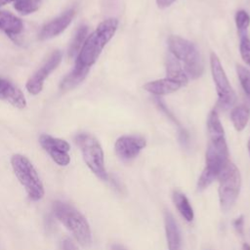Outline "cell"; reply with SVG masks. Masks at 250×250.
I'll list each match as a JSON object with an SVG mask.
<instances>
[{
  "instance_id": "1",
  "label": "cell",
  "mask_w": 250,
  "mask_h": 250,
  "mask_svg": "<svg viewBox=\"0 0 250 250\" xmlns=\"http://www.w3.org/2000/svg\"><path fill=\"white\" fill-rule=\"evenodd\" d=\"M118 27V20L116 18H108L96 27V29L87 36L79 54L77 55L76 62L91 67L99 59L102 51L105 45L114 36Z\"/></svg>"
},
{
  "instance_id": "2",
  "label": "cell",
  "mask_w": 250,
  "mask_h": 250,
  "mask_svg": "<svg viewBox=\"0 0 250 250\" xmlns=\"http://www.w3.org/2000/svg\"><path fill=\"white\" fill-rule=\"evenodd\" d=\"M167 45L169 53L182 63L188 79H196L203 74L202 57L191 41L178 35H170L167 39Z\"/></svg>"
},
{
  "instance_id": "3",
  "label": "cell",
  "mask_w": 250,
  "mask_h": 250,
  "mask_svg": "<svg viewBox=\"0 0 250 250\" xmlns=\"http://www.w3.org/2000/svg\"><path fill=\"white\" fill-rule=\"evenodd\" d=\"M229 161L226 139L210 141L205 154V168L199 177L197 188L202 190L218 179L225 165Z\"/></svg>"
},
{
  "instance_id": "4",
  "label": "cell",
  "mask_w": 250,
  "mask_h": 250,
  "mask_svg": "<svg viewBox=\"0 0 250 250\" xmlns=\"http://www.w3.org/2000/svg\"><path fill=\"white\" fill-rule=\"evenodd\" d=\"M54 212L56 217L72 233L75 239L84 247L92 242V235L89 224L85 217L73 206L56 201L54 203Z\"/></svg>"
},
{
  "instance_id": "5",
  "label": "cell",
  "mask_w": 250,
  "mask_h": 250,
  "mask_svg": "<svg viewBox=\"0 0 250 250\" xmlns=\"http://www.w3.org/2000/svg\"><path fill=\"white\" fill-rule=\"evenodd\" d=\"M14 173L33 201L40 200L44 195L43 184L30 160L21 155L14 154L11 158Z\"/></svg>"
},
{
  "instance_id": "6",
  "label": "cell",
  "mask_w": 250,
  "mask_h": 250,
  "mask_svg": "<svg viewBox=\"0 0 250 250\" xmlns=\"http://www.w3.org/2000/svg\"><path fill=\"white\" fill-rule=\"evenodd\" d=\"M75 143L79 146L83 159L89 169L101 180H107L104 151L99 141L88 133H81L75 137Z\"/></svg>"
},
{
  "instance_id": "7",
  "label": "cell",
  "mask_w": 250,
  "mask_h": 250,
  "mask_svg": "<svg viewBox=\"0 0 250 250\" xmlns=\"http://www.w3.org/2000/svg\"><path fill=\"white\" fill-rule=\"evenodd\" d=\"M218 180L221 208L228 211L235 203L240 191L241 177L239 170L232 162L229 161L218 176Z\"/></svg>"
},
{
  "instance_id": "8",
  "label": "cell",
  "mask_w": 250,
  "mask_h": 250,
  "mask_svg": "<svg viewBox=\"0 0 250 250\" xmlns=\"http://www.w3.org/2000/svg\"><path fill=\"white\" fill-rule=\"evenodd\" d=\"M210 68L218 94V106L224 110L233 107L236 103V95L229 82L218 56L215 53H211L210 55Z\"/></svg>"
},
{
  "instance_id": "9",
  "label": "cell",
  "mask_w": 250,
  "mask_h": 250,
  "mask_svg": "<svg viewBox=\"0 0 250 250\" xmlns=\"http://www.w3.org/2000/svg\"><path fill=\"white\" fill-rule=\"evenodd\" d=\"M62 59V54L59 50L53 52L50 55L45 62L27 80L25 87L29 94L38 95L42 91L46 78L50 75L52 71H54L59 66Z\"/></svg>"
},
{
  "instance_id": "10",
  "label": "cell",
  "mask_w": 250,
  "mask_h": 250,
  "mask_svg": "<svg viewBox=\"0 0 250 250\" xmlns=\"http://www.w3.org/2000/svg\"><path fill=\"white\" fill-rule=\"evenodd\" d=\"M39 143L58 165L66 166L70 162V156L68 154L70 146L66 141L42 134L39 137Z\"/></svg>"
},
{
  "instance_id": "11",
  "label": "cell",
  "mask_w": 250,
  "mask_h": 250,
  "mask_svg": "<svg viewBox=\"0 0 250 250\" xmlns=\"http://www.w3.org/2000/svg\"><path fill=\"white\" fill-rule=\"evenodd\" d=\"M146 142L144 138L133 135L119 137L114 145L117 156L123 161H130L137 157L140 151L146 146Z\"/></svg>"
},
{
  "instance_id": "12",
  "label": "cell",
  "mask_w": 250,
  "mask_h": 250,
  "mask_svg": "<svg viewBox=\"0 0 250 250\" xmlns=\"http://www.w3.org/2000/svg\"><path fill=\"white\" fill-rule=\"evenodd\" d=\"M76 14V8L71 7L61 14L56 19L52 20L48 23H46L40 30L38 34V38L40 40H48L54 38L61 34L62 31L66 29V27L71 23L74 16Z\"/></svg>"
},
{
  "instance_id": "13",
  "label": "cell",
  "mask_w": 250,
  "mask_h": 250,
  "mask_svg": "<svg viewBox=\"0 0 250 250\" xmlns=\"http://www.w3.org/2000/svg\"><path fill=\"white\" fill-rule=\"evenodd\" d=\"M0 100L11 104L17 108H24L26 106V100L20 88L2 78H0Z\"/></svg>"
},
{
  "instance_id": "14",
  "label": "cell",
  "mask_w": 250,
  "mask_h": 250,
  "mask_svg": "<svg viewBox=\"0 0 250 250\" xmlns=\"http://www.w3.org/2000/svg\"><path fill=\"white\" fill-rule=\"evenodd\" d=\"M181 87H183V86L180 83L173 81L167 77L149 81L143 86V88L146 92H148L152 95H155V96L169 95L171 93L178 91Z\"/></svg>"
},
{
  "instance_id": "15",
  "label": "cell",
  "mask_w": 250,
  "mask_h": 250,
  "mask_svg": "<svg viewBox=\"0 0 250 250\" xmlns=\"http://www.w3.org/2000/svg\"><path fill=\"white\" fill-rule=\"evenodd\" d=\"M165 69L167 78L180 83L182 86L188 84V77L187 76L182 63L170 53H168L165 58Z\"/></svg>"
},
{
  "instance_id": "16",
  "label": "cell",
  "mask_w": 250,
  "mask_h": 250,
  "mask_svg": "<svg viewBox=\"0 0 250 250\" xmlns=\"http://www.w3.org/2000/svg\"><path fill=\"white\" fill-rule=\"evenodd\" d=\"M89 70L90 67L85 66L75 61V65L73 69L62 80L60 84L61 90L62 92H66L75 88L86 78Z\"/></svg>"
},
{
  "instance_id": "17",
  "label": "cell",
  "mask_w": 250,
  "mask_h": 250,
  "mask_svg": "<svg viewBox=\"0 0 250 250\" xmlns=\"http://www.w3.org/2000/svg\"><path fill=\"white\" fill-rule=\"evenodd\" d=\"M165 222V232L168 243L169 250H182V240L181 233L177 223L173 215L170 212H165L164 214Z\"/></svg>"
},
{
  "instance_id": "18",
  "label": "cell",
  "mask_w": 250,
  "mask_h": 250,
  "mask_svg": "<svg viewBox=\"0 0 250 250\" xmlns=\"http://www.w3.org/2000/svg\"><path fill=\"white\" fill-rule=\"evenodd\" d=\"M23 29L22 21L12 13L0 11V30L9 36H16Z\"/></svg>"
},
{
  "instance_id": "19",
  "label": "cell",
  "mask_w": 250,
  "mask_h": 250,
  "mask_svg": "<svg viewBox=\"0 0 250 250\" xmlns=\"http://www.w3.org/2000/svg\"><path fill=\"white\" fill-rule=\"evenodd\" d=\"M173 201L175 206L181 215L188 221L191 222L193 220V210L189 204L187 196L179 190H174L173 192Z\"/></svg>"
},
{
  "instance_id": "20",
  "label": "cell",
  "mask_w": 250,
  "mask_h": 250,
  "mask_svg": "<svg viewBox=\"0 0 250 250\" xmlns=\"http://www.w3.org/2000/svg\"><path fill=\"white\" fill-rule=\"evenodd\" d=\"M249 116V109L245 105H236L231 108L230 119L236 131L240 132L246 127Z\"/></svg>"
},
{
  "instance_id": "21",
  "label": "cell",
  "mask_w": 250,
  "mask_h": 250,
  "mask_svg": "<svg viewBox=\"0 0 250 250\" xmlns=\"http://www.w3.org/2000/svg\"><path fill=\"white\" fill-rule=\"evenodd\" d=\"M87 36H88V26L87 25L79 26L78 29L76 30V32L72 38V41L69 45V48H68L67 54H68L69 58H74L79 54Z\"/></svg>"
},
{
  "instance_id": "22",
  "label": "cell",
  "mask_w": 250,
  "mask_h": 250,
  "mask_svg": "<svg viewBox=\"0 0 250 250\" xmlns=\"http://www.w3.org/2000/svg\"><path fill=\"white\" fill-rule=\"evenodd\" d=\"M234 21L237 28V32L240 37L247 36V29L250 25V16L245 10H238L235 13Z\"/></svg>"
},
{
  "instance_id": "23",
  "label": "cell",
  "mask_w": 250,
  "mask_h": 250,
  "mask_svg": "<svg viewBox=\"0 0 250 250\" xmlns=\"http://www.w3.org/2000/svg\"><path fill=\"white\" fill-rule=\"evenodd\" d=\"M41 2L42 0H17L15 1L14 8L22 15H28L36 12L40 7Z\"/></svg>"
},
{
  "instance_id": "24",
  "label": "cell",
  "mask_w": 250,
  "mask_h": 250,
  "mask_svg": "<svg viewBox=\"0 0 250 250\" xmlns=\"http://www.w3.org/2000/svg\"><path fill=\"white\" fill-rule=\"evenodd\" d=\"M236 73H237L238 79L240 81L241 87L250 101V70L240 64H237L236 65Z\"/></svg>"
},
{
  "instance_id": "25",
  "label": "cell",
  "mask_w": 250,
  "mask_h": 250,
  "mask_svg": "<svg viewBox=\"0 0 250 250\" xmlns=\"http://www.w3.org/2000/svg\"><path fill=\"white\" fill-rule=\"evenodd\" d=\"M239 39V52L241 58L244 61V62L250 66V39L248 38V36L240 37Z\"/></svg>"
},
{
  "instance_id": "26",
  "label": "cell",
  "mask_w": 250,
  "mask_h": 250,
  "mask_svg": "<svg viewBox=\"0 0 250 250\" xmlns=\"http://www.w3.org/2000/svg\"><path fill=\"white\" fill-rule=\"evenodd\" d=\"M155 1L159 9H166L170 7L172 4H174L177 0H155Z\"/></svg>"
},
{
  "instance_id": "27",
  "label": "cell",
  "mask_w": 250,
  "mask_h": 250,
  "mask_svg": "<svg viewBox=\"0 0 250 250\" xmlns=\"http://www.w3.org/2000/svg\"><path fill=\"white\" fill-rule=\"evenodd\" d=\"M243 223H244V220H243V217L240 216L238 217L237 219L234 220L233 222V226L235 228V229L238 231V233H242V230H243Z\"/></svg>"
},
{
  "instance_id": "28",
  "label": "cell",
  "mask_w": 250,
  "mask_h": 250,
  "mask_svg": "<svg viewBox=\"0 0 250 250\" xmlns=\"http://www.w3.org/2000/svg\"><path fill=\"white\" fill-rule=\"evenodd\" d=\"M62 250H78V249L76 245L69 238H66L62 242Z\"/></svg>"
},
{
  "instance_id": "29",
  "label": "cell",
  "mask_w": 250,
  "mask_h": 250,
  "mask_svg": "<svg viewBox=\"0 0 250 250\" xmlns=\"http://www.w3.org/2000/svg\"><path fill=\"white\" fill-rule=\"evenodd\" d=\"M110 250H126V249L120 244H112L110 246Z\"/></svg>"
},
{
  "instance_id": "30",
  "label": "cell",
  "mask_w": 250,
  "mask_h": 250,
  "mask_svg": "<svg viewBox=\"0 0 250 250\" xmlns=\"http://www.w3.org/2000/svg\"><path fill=\"white\" fill-rule=\"evenodd\" d=\"M14 1H17V0H0V7L4 6L6 4H9L11 2H14Z\"/></svg>"
},
{
  "instance_id": "31",
  "label": "cell",
  "mask_w": 250,
  "mask_h": 250,
  "mask_svg": "<svg viewBox=\"0 0 250 250\" xmlns=\"http://www.w3.org/2000/svg\"><path fill=\"white\" fill-rule=\"evenodd\" d=\"M242 249L243 250H250V245L247 244V243H244L243 246H242Z\"/></svg>"
},
{
  "instance_id": "32",
  "label": "cell",
  "mask_w": 250,
  "mask_h": 250,
  "mask_svg": "<svg viewBox=\"0 0 250 250\" xmlns=\"http://www.w3.org/2000/svg\"><path fill=\"white\" fill-rule=\"evenodd\" d=\"M247 146H248V151H249V155H250V138L248 140V144H247Z\"/></svg>"
}]
</instances>
